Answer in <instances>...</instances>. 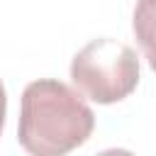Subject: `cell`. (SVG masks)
I'll return each mask as SVG.
<instances>
[{
	"instance_id": "6da1fadb",
	"label": "cell",
	"mask_w": 156,
	"mask_h": 156,
	"mask_svg": "<svg viewBox=\"0 0 156 156\" xmlns=\"http://www.w3.org/2000/svg\"><path fill=\"white\" fill-rule=\"evenodd\" d=\"M93 129L90 105L66 83L39 78L24 88L17 141L29 156H66L83 146Z\"/></svg>"
},
{
	"instance_id": "7a4b0ae2",
	"label": "cell",
	"mask_w": 156,
	"mask_h": 156,
	"mask_svg": "<svg viewBox=\"0 0 156 156\" xmlns=\"http://www.w3.org/2000/svg\"><path fill=\"white\" fill-rule=\"evenodd\" d=\"M73 85L98 105H112L139 85L136 51L117 39L100 37L88 41L71 61Z\"/></svg>"
},
{
	"instance_id": "3957f363",
	"label": "cell",
	"mask_w": 156,
	"mask_h": 156,
	"mask_svg": "<svg viewBox=\"0 0 156 156\" xmlns=\"http://www.w3.org/2000/svg\"><path fill=\"white\" fill-rule=\"evenodd\" d=\"M134 37L149 61L151 71H156V0H136L132 17Z\"/></svg>"
},
{
	"instance_id": "277c9868",
	"label": "cell",
	"mask_w": 156,
	"mask_h": 156,
	"mask_svg": "<svg viewBox=\"0 0 156 156\" xmlns=\"http://www.w3.org/2000/svg\"><path fill=\"white\" fill-rule=\"evenodd\" d=\"M5 112H7V93H5V85L0 80V134H2V127H5Z\"/></svg>"
},
{
	"instance_id": "5b68a950",
	"label": "cell",
	"mask_w": 156,
	"mask_h": 156,
	"mask_svg": "<svg viewBox=\"0 0 156 156\" xmlns=\"http://www.w3.org/2000/svg\"><path fill=\"white\" fill-rule=\"evenodd\" d=\"M98 156H134V154L127 151V149H105V151H100Z\"/></svg>"
}]
</instances>
